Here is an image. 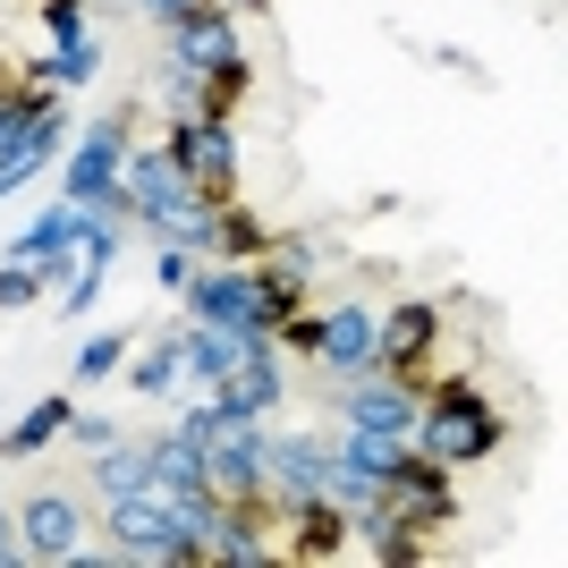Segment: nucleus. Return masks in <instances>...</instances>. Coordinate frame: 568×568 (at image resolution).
I'll return each mask as SVG.
<instances>
[{
    "instance_id": "obj_1",
    "label": "nucleus",
    "mask_w": 568,
    "mask_h": 568,
    "mask_svg": "<svg viewBox=\"0 0 568 568\" xmlns=\"http://www.w3.org/2000/svg\"><path fill=\"white\" fill-rule=\"evenodd\" d=\"M407 442L458 475V467H484V458L509 442V416H500L467 374H425L416 382V433H407Z\"/></svg>"
},
{
    "instance_id": "obj_2",
    "label": "nucleus",
    "mask_w": 568,
    "mask_h": 568,
    "mask_svg": "<svg viewBox=\"0 0 568 568\" xmlns=\"http://www.w3.org/2000/svg\"><path fill=\"white\" fill-rule=\"evenodd\" d=\"M119 170H128V111H102L77 128L69 162H60V204H77V213L94 221H119V230H136L128 221V195H119Z\"/></svg>"
},
{
    "instance_id": "obj_3",
    "label": "nucleus",
    "mask_w": 568,
    "mask_h": 568,
    "mask_svg": "<svg viewBox=\"0 0 568 568\" xmlns=\"http://www.w3.org/2000/svg\"><path fill=\"white\" fill-rule=\"evenodd\" d=\"M162 153L187 170V187L204 195V204L246 195V144H237L230 111H179V119H170V136H162Z\"/></svg>"
},
{
    "instance_id": "obj_4",
    "label": "nucleus",
    "mask_w": 568,
    "mask_h": 568,
    "mask_svg": "<svg viewBox=\"0 0 568 568\" xmlns=\"http://www.w3.org/2000/svg\"><path fill=\"white\" fill-rule=\"evenodd\" d=\"M170 60L179 69H195V77H213V94L230 102H246V85H255V60H246V34H237V18L230 9H213V0H195L187 18L170 26Z\"/></svg>"
},
{
    "instance_id": "obj_5",
    "label": "nucleus",
    "mask_w": 568,
    "mask_h": 568,
    "mask_svg": "<svg viewBox=\"0 0 568 568\" xmlns=\"http://www.w3.org/2000/svg\"><path fill=\"white\" fill-rule=\"evenodd\" d=\"M382 509H390L407 535H450L458 526V475L407 442V450L390 458V475H382Z\"/></svg>"
},
{
    "instance_id": "obj_6",
    "label": "nucleus",
    "mask_w": 568,
    "mask_h": 568,
    "mask_svg": "<svg viewBox=\"0 0 568 568\" xmlns=\"http://www.w3.org/2000/svg\"><path fill=\"white\" fill-rule=\"evenodd\" d=\"M442 306L433 297H399V306H374V374H407L425 382L433 356H442Z\"/></svg>"
},
{
    "instance_id": "obj_7",
    "label": "nucleus",
    "mask_w": 568,
    "mask_h": 568,
    "mask_svg": "<svg viewBox=\"0 0 568 568\" xmlns=\"http://www.w3.org/2000/svg\"><path fill=\"white\" fill-rule=\"evenodd\" d=\"M314 374L323 382H356V374H374V306L365 297H332V306H314Z\"/></svg>"
},
{
    "instance_id": "obj_8",
    "label": "nucleus",
    "mask_w": 568,
    "mask_h": 568,
    "mask_svg": "<svg viewBox=\"0 0 568 568\" xmlns=\"http://www.w3.org/2000/svg\"><path fill=\"white\" fill-rule=\"evenodd\" d=\"M94 535H111V560H119V568H128V560L179 568V535H170L162 493H153V484H136V493H119V500H102V526H94Z\"/></svg>"
},
{
    "instance_id": "obj_9",
    "label": "nucleus",
    "mask_w": 568,
    "mask_h": 568,
    "mask_svg": "<svg viewBox=\"0 0 568 568\" xmlns=\"http://www.w3.org/2000/svg\"><path fill=\"white\" fill-rule=\"evenodd\" d=\"M339 425H365V433L407 442V433H416V382L407 374H356L348 390H339Z\"/></svg>"
},
{
    "instance_id": "obj_10",
    "label": "nucleus",
    "mask_w": 568,
    "mask_h": 568,
    "mask_svg": "<svg viewBox=\"0 0 568 568\" xmlns=\"http://www.w3.org/2000/svg\"><path fill=\"white\" fill-rule=\"evenodd\" d=\"M85 535H94V526H85V509H77L69 493H34V500L18 509V544H26V560H43V568L77 560V551H85Z\"/></svg>"
},
{
    "instance_id": "obj_11",
    "label": "nucleus",
    "mask_w": 568,
    "mask_h": 568,
    "mask_svg": "<svg viewBox=\"0 0 568 568\" xmlns=\"http://www.w3.org/2000/svg\"><path fill=\"white\" fill-rule=\"evenodd\" d=\"M323 475H332V442L323 433H272L263 500H323Z\"/></svg>"
},
{
    "instance_id": "obj_12",
    "label": "nucleus",
    "mask_w": 568,
    "mask_h": 568,
    "mask_svg": "<svg viewBox=\"0 0 568 568\" xmlns=\"http://www.w3.org/2000/svg\"><path fill=\"white\" fill-rule=\"evenodd\" d=\"M213 560L221 568H263V560H281L272 551V500H221L213 509Z\"/></svg>"
},
{
    "instance_id": "obj_13",
    "label": "nucleus",
    "mask_w": 568,
    "mask_h": 568,
    "mask_svg": "<svg viewBox=\"0 0 568 568\" xmlns=\"http://www.w3.org/2000/svg\"><path fill=\"white\" fill-rule=\"evenodd\" d=\"M119 246H128V230H119V221H85L77 272H69V288L51 297V314H60V323H77V314H85V306L102 297V288H111V263H119Z\"/></svg>"
},
{
    "instance_id": "obj_14",
    "label": "nucleus",
    "mask_w": 568,
    "mask_h": 568,
    "mask_svg": "<svg viewBox=\"0 0 568 568\" xmlns=\"http://www.w3.org/2000/svg\"><path fill=\"white\" fill-rule=\"evenodd\" d=\"M288 399V374H281V348L246 356L230 382H213V407H230V416H272V407Z\"/></svg>"
},
{
    "instance_id": "obj_15",
    "label": "nucleus",
    "mask_w": 568,
    "mask_h": 568,
    "mask_svg": "<svg viewBox=\"0 0 568 568\" xmlns=\"http://www.w3.org/2000/svg\"><path fill=\"white\" fill-rule=\"evenodd\" d=\"M144 484H153V493H195V484H204V450H195V433H179V425L153 433V442H144Z\"/></svg>"
},
{
    "instance_id": "obj_16",
    "label": "nucleus",
    "mask_w": 568,
    "mask_h": 568,
    "mask_svg": "<svg viewBox=\"0 0 568 568\" xmlns=\"http://www.w3.org/2000/svg\"><path fill=\"white\" fill-rule=\"evenodd\" d=\"M187 390V374H179V339L153 332L136 356H128V399H179Z\"/></svg>"
},
{
    "instance_id": "obj_17",
    "label": "nucleus",
    "mask_w": 568,
    "mask_h": 568,
    "mask_svg": "<svg viewBox=\"0 0 568 568\" xmlns=\"http://www.w3.org/2000/svg\"><path fill=\"white\" fill-rule=\"evenodd\" d=\"M263 221L246 213V195H230V204H213V237H204V263H255L263 255Z\"/></svg>"
},
{
    "instance_id": "obj_18",
    "label": "nucleus",
    "mask_w": 568,
    "mask_h": 568,
    "mask_svg": "<svg viewBox=\"0 0 568 568\" xmlns=\"http://www.w3.org/2000/svg\"><path fill=\"white\" fill-rule=\"evenodd\" d=\"M69 416H77V399H60V390H51V399H34V407L18 416V425L0 433V458H43L51 442L69 433Z\"/></svg>"
},
{
    "instance_id": "obj_19",
    "label": "nucleus",
    "mask_w": 568,
    "mask_h": 568,
    "mask_svg": "<svg viewBox=\"0 0 568 568\" xmlns=\"http://www.w3.org/2000/svg\"><path fill=\"white\" fill-rule=\"evenodd\" d=\"M94 69H102V43H94V34H69V43H51L43 60H26V77H34V85H60V94H77Z\"/></svg>"
},
{
    "instance_id": "obj_20",
    "label": "nucleus",
    "mask_w": 568,
    "mask_h": 568,
    "mask_svg": "<svg viewBox=\"0 0 568 568\" xmlns=\"http://www.w3.org/2000/svg\"><path fill=\"white\" fill-rule=\"evenodd\" d=\"M85 484H94L102 500L136 493V484H144V442H128V433H119V442H102V450H94V467H85Z\"/></svg>"
},
{
    "instance_id": "obj_21",
    "label": "nucleus",
    "mask_w": 568,
    "mask_h": 568,
    "mask_svg": "<svg viewBox=\"0 0 568 568\" xmlns=\"http://www.w3.org/2000/svg\"><path fill=\"white\" fill-rule=\"evenodd\" d=\"M399 450H407V442L365 433V425H339V433H332V458H339V467H356V475H374V484L390 475V458H399Z\"/></svg>"
},
{
    "instance_id": "obj_22",
    "label": "nucleus",
    "mask_w": 568,
    "mask_h": 568,
    "mask_svg": "<svg viewBox=\"0 0 568 568\" xmlns=\"http://www.w3.org/2000/svg\"><path fill=\"white\" fill-rule=\"evenodd\" d=\"M85 221H94V213H77V204H51V213H34V221H26V237H18V246H9V255H51V246H77V237H85Z\"/></svg>"
},
{
    "instance_id": "obj_23",
    "label": "nucleus",
    "mask_w": 568,
    "mask_h": 568,
    "mask_svg": "<svg viewBox=\"0 0 568 568\" xmlns=\"http://www.w3.org/2000/svg\"><path fill=\"white\" fill-rule=\"evenodd\" d=\"M128 348H136V332H94L85 348H77V390H94V382H111L119 365H128Z\"/></svg>"
},
{
    "instance_id": "obj_24",
    "label": "nucleus",
    "mask_w": 568,
    "mask_h": 568,
    "mask_svg": "<svg viewBox=\"0 0 568 568\" xmlns=\"http://www.w3.org/2000/svg\"><path fill=\"white\" fill-rule=\"evenodd\" d=\"M60 442H77V450L94 458L102 442H119V416H102V407H77V416H69V433H60Z\"/></svg>"
},
{
    "instance_id": "obj_25",
    "label": "nucleus",
    "mask_w": 568,
    "mask_h": 568,
    "mask_svg": "<svg viewBox=\"0 0 568 568\" xmlns=\"http://www.w3.org/2000/svg\"><path fill=\"white\" fill-rule=\"evenodd\" d=\"M9 306H43V281H34L18 255H0V314Z\"/></svg>"
},
{
    "instance_id": "obj_26",
    "label": "nucleus",
    "mask_w": 568,
    "mask_h": 568,
    "mask_svg": "<svg viewBox=\"0 0 568 568\" xmlns=\"http://www.w3.org/2000/svg\"><path fill=\"white\" fill-rule=\"evenodd\" d=\"M43 34H51V43L85 34V0H43Z\"/></svg>"
},
{
    "instance_id": "obj_27",
    "label": "nucleus",
    "mask_w": 568,
    "mask_h": 568,
    "mask_svg": "<svg viewBox=\"0 0 568 568\" xmlns=\"http://www.w3.org/2000/svg\"><path fill=\"white\" fill-rule=\"evenodd\" d=\"M187 272H195V255H187V246H162V255H153V281H162L170 297L187 288Z\"/></svg>"
},
{
    "instance_id": "obj_28",
    "label": "nucleus",
    "mask_w": 568,
    "mask_h": 568,
    "mask_svg": "<svg viewBox=\"0 0 568 568\" xmlns=\"http://www.w3.org/2000/svg\"><path fill=\"white\" fill-rule=\"evenodd\" d=\"M26 544H18V509H0V568H18Z\"/></svg>"
},
{
    "instance_id": "obj_29",
    "label": "nucleus",
    "mask_w": 568,
    "mask_h": 568,
    "mask_svg": "<svg viewBox=\"0 0 568 568\" xmlns=\"http://www.w3.org/2000/svg\"><path fill=\"white\" fill-rule=\"evenodd\" d=\"M136 9H144V18H153V26H162V34H170V26H179V18H187V9H195V0H136Z\"/></svg>"
},
{
    "instance_id": "obj_30",
    "label": "nucleus",
    "mask_w": 568,
    "mask_h": 568,
    "mask_svg": "<svg viewBox=\"0 0 568 568\" xmlns=\"http://www.w3.org/2000/svg\"><path fill=\"white\" fill-rule=\"evenodd\" d=\"M213 9H230V18H263L272 0H213Z\"/></svg>"
},
{
    "instance_id": "obj_31",
    "label": "nucleus",
    "mask_w": 568,
    "mask_h": 568,
    "mask_svg": "<svg viewBox=\"0 0 568 568\" xmlns=\"http://www.w3.org/2000/svg\"><path fill=\"white\" fill-rule=\"evenodd\" d=\"M9 187H26V170H18V162H0V195H9Z\"/></svg>"
}]
</instances>
